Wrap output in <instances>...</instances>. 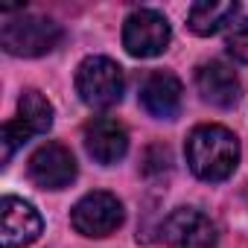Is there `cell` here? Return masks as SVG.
<instances>
[{"mask_svg":"<svg viewBox=\"0 0 248 248\" xmlns=\"http://www.w3.org/2000/svg\"><path fill=\"white\" fill-rule=\"evenodd\" d=\"M161 239L167 248H216L219 233L210 216H204L196 207H175L164 225H161Z\"/></svg>","mask_w":248,"mask_h":248,"instance_id":"8992f818","label":"cell"},{"mask_svg":"<svg viewBox=\"0 0 248 248\" xmlns=\"http://www.w3.org/2000/svg\"><path fill=\"white\" fill-rule=\"evenodd\" d=\"M196 88H199L202 99L216 105V108H233L239 102V91H242L233 67L219 62V59L207 62L196 70Z\"/></svg>","mask_w":248,"mask_h":248,"instance_id":"8fae6325","label":"cell"},{"mask_svg":"<svg viewBox=\"0 0 248 248\" xmlns=\"http://www.w3.org/2000/svg\"><path fill=\"white\" fill-rule=\"evenodd\" d=\"M181 99H184V88H181L178 76L170 70H152L140 82V105L158 120L178 117Z\"/></svg>","mask_w":248,"mask_h":248,"instance_id":"30bf717a","label":"cell"},{"mask_svg":"<svg viewBox=\"0 0 248 248\" xmlns=\"http://www.w3.org/2000/svg\"><path fill=\"white\" fill-rule=\"evenodd\" d=\"M239 12L236 0H199L187 12V27L196 35H213L225 24H231Z\"/></svg>","mask_w":248,"mask_h":248,"instance_id":"7c38bea8","label":"cell"},{"mask_svg":"<svg viewBox=\"0 0 248 248\" xmlns=\"http://www.w3.org/2000/svg\"><path fill=\"white\" fill-rule=\"evenodd\" d=\"M44 231L41 213L18 199V196H3L0 202V248H24L32 245Z\"/></svg>","mask_w":248,"mask_h":248,"instance_id":"ba28073f","label":"cell"},{"mask_svg":"<svg viewBox=\"0 0 248 248\" xmlns=\"http://www.w3.org/2000/svg\"><path fill=\"white\" fill-rule=\"evenodd\" d=\"M62 27L53 18L21 12L0 27V47L18 59H38L59 47Z\"/></svg>","mask_w":248,"mask_h":248,"instance_id":"7a4b0ae2","label":"cell"},{"mask_svg":"<svg viewBox=\"0 0 248 248\" xmlns=\"http://www.w3.org/2000/svg\"><path fill=\"white\" fill-rule=\"evenodd\" d=\"M27 172L41 190H64L76 181V158L64 143L47 140L30 155Z\"/></svg>","mask_w":248,"mask_h":248,"instance_id":"52a82bcc","label":"cell"},{"mask_svg":"<svg viewBox=\"0 0 248 248\" xmlns=\"http://www.w3.org/2000/svg\"><path fill=\"white\" fill-rule=\"evenodd\" d=\"M184 155L196 178L216 184L233 175L239 164V140L231 129L216 126V123H204V126H196L187 135Z\"/></svg>","mask_w":248,"mask_h":248,"instance_id":"6da1fadb","label":"cell"},{"mask_svg":"<svg viewBox=\"0 0 248 248\" xmlns=\"http://www.w3.org/2000/svg\"><path fill=\"white\" fill-rule=\"evenodd\" d=\"M18 120L32 135H47L53 129V105H50V99L35 88L24 91V96L18 99Z\"/></svg>","mask_w":248,"mask_h":248,"instance_id":"4fadbf2b","label":"cell"},{"mask_svg":"<svg viewBox=\"0 0 248 248\" xmlns=\"http://www.w3.org/2000/svg\"><path fill=\"white\" fill-rule=\"evenodd\" d=\"M172 41L170 21L155 9H135L123 24V47L135 59H155Z\"/></svg>","mask_w":248,"mask_h":248,"instance_id":"5b68a950","label":"cell"},{"mask_svg":"<svg viewBox=\"0 0 248 248\" xmlns=\"http://www.w3.org/2000/svg\"><path fill=\"white\" fill-rule=\"evenodd\" d=\"M126 213H123V202L105 190H93L88 196H82L73 210H70V225L76 233L82 236H91V239H102V236H111Z\"/></svg>","mask_w":248,"mask_h":248,"instance_id":"277c9868","label":"cell"},{"mask_svg":"<svg viewBox=\"0 0 248 248\" xmlns=\"http://www.w3.org/2000/svg\"><path fill=\"white\" fill-rule=\"evenodd\" d=\"M126 76L108 56H88L76 67V93L88 108H111L123 99Z\"/></svg>","mask_w":248,"mask_h":248,"instance_id":"3957f363","label":"cell"},{"mask_svg":"<svg viewBox=\"0 0 248 248\" xmlns=\"http://www.w3.org/2000/svg\"><path fill=\"white\" fill-rule=\"evenodd\" d=\"M225 50L233 62L248 64V18L239 24H231L228 35H225Z\"/></svg>","mask_w":248,"mask_h":248,"instance_id":"9a60e30c","label":"cell"},{"mask_svg":"<svg viewBox=\"0 0 248 248\" xmlns=\"http://www.w3.org/2000/svg\"><path fill=\"white\" fill-rule=\"evenodd\" d=\"M82 140H85V152L102 167L123 161L129 152V132L114 117H93L82 132Z\"/></svg>","mask_w":248,"mask_h":248,"instance_id":"9c48e42d","label":"cell"},{"mask_svg":"<svg viewBox=\"0 0 248 248\" xmlns=\"http://www.w3.org/2000/svg\"><path fill=\"white\" fill-rule=\"evenodd\" d=\"M30 138H35L24 123L15 117V120H9V123H3V132H0V146H3V164H9L12 161V155L30 140Z\"/></svg>","mask_w":248,"mask_h":248,"instance_id":"5bb4252c","label":"cell"}]
</instances>
